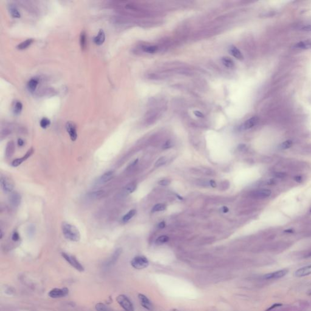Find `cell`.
<instances>
[{
	"mask_svg": "<svg viewBox=\"0 0 311 311\" xmlns=\"http://www.w3.org/2000/svg\"><path fill=\"white\" fill-rule=\"evenodd\" d=\"M61 229L64 237L67 240L74 242H78L80 241V233L78 229L74 226L66 222H64L62 224Z\"/></svg>",
	"mask_w": 311,
	"mask_h": 311,
	"instance_id": "obj_1",
	"label": "cell"
},
{
	"mask_svg": "<svg viewBox=\"0 0 311 311\" xmlns=\"http://www.w3.org/2000/svg\"><path fill=\"white\" fill-rule=\"evenodd\" d=\"M131 264L134 269L140 270L145 269L148 266L149 261L145 257L137 256L132 260Z\"/></svg>",
	"mask_w": 311,
	"mask_h": 311,
	"instance_id": "obj_2",
	"label": "cell"
},
{
	"mask_svg": "<svg viewBox=\"0 0 311 311\" xmlns=\"http://www.w3.org/2000/svg\"><path fill=\"white\" fill-rule=\"evenodd\" d=\"M62 257L64 258V260L69 264L71 266H72L74 269L77 270L78 271L82 272L85 271L83 266L79 263V261L76 259V258L72 255H70L66 253H62Z\"/></svg>",
	"mask_w": 311,
	"mask_h": 311,
	"instance_id": "obj_3",
	"label": "cell"
},
{
	"mask_svg": "<svg viewBox=\"0 0 311 311\" xmlns=\"http://www.w3.org/2000/svg\"><path fill=\"white\" fill-rule=\"evenodd\" d=\"M117 302L125 311H134V307L130 299L125 295H119L116 298Z\"/></svg>",
	"mask_w": 311,
	"mask_h": 311,
	"instance_id": "obj_4",
	"label": "cell"
},
{
	"mask_svg": "<svg viewBox=\"0 0 311 311\" xmlns=\"http://www.w3.org/2000/svg\"><path fill=\"white\" fill-rule=\"evenodd\" d=\"M0 183L2 190L5 192H11L15 187V184L12 179L5 176L1 175Z\"/></svg>",
	"mask_w": 311,
	"mask_h": 311,
	"instance_id": "obj_5",
	"label": "cell"
},
{
	"mask_svg": "<svg viewBox=\"0 0 311 311\" xmlns=\"http://www.w3.org/2000/svg\"><path fill=\"white\" fill-rule=\"evenodd\" d=\"M69 294V289L66 288H55L49 291L48 295L52 299H58L66 297Z\"/></svg>",
	"mask_w": 311,
	"mask_h": 311,
	"instance_id": "obj_6",
	"label": "cell"
},
{
	"mask_svg": "<svg viewBox=\"0 0 311 311\" xmlns=\"http://www.w3.org/2000/svg\"><path fill=\"white\" fill-rule=\"evenodd\" d=\"M66 130L72 141L76 140L77 138V126L73 122L69 121L66 123Z\"/></svg>",
	"mask_w": 311,
	"mask_h": 311,
	"instance_id": "obj_7",
	"label": "cell"
},
{
	"mask_svg": "<svg viewBox=\"0 0 311 311\" xmlns=\"http://www.w3.org/2000/svg\"><path fill=\"white\" fill-rule=\"evenodd\" d=\"M138 299L140 302L141 305L147 310L149 311H153V306L151 301L143 294H139L138 295Z\"/></svg>",
	"mask_w": 311,
	"mask_h": 311,
	"instance_id": "obj_8",
	"label": "cell"
},
{
	"mask_svg": "<svg viewBox=\"0 0 311 311\" xmlns=\"http://www.w3.org/2000/svg\"><path fill=\"white\" fill-rule=\"evenodd\" d=\"M288 272V270L287 269H283L280 270L273 273L268 274L263 277L264 279L266 280H271V279H278L281 278L283 277H285Z\"/></svg>",
	"mask_w": 311,
	"mask_h": 311,
	"instance_id": "obj_9",
	"label": "cell"
},
{
	"mask_svg": "<svg viewBox=\"0 0 311 311\" xmlns=\"http://www.w3.org/2000/svg\"><path fill=\"white\" fill-rule=\"evenodd\" d=\"M271 191L268 189H261L256 190L252 193V196L256 199H265L269 197Z\"/></svg>",
	"mask_w": 311,
	"mask_h": 311,
	"instance_id": "obj_10",
	"label": "cell"
},
{
	"mask_svg": "<svg viewBox=\"0 0 311 311\" xmlns=\"http://www.w3.org/2000/svg\"><path fill=\"white\" fill-rule=\"evenodd\" d=\"M122 250L120 248H119V249H116L115 251V252L113 253V254L112 255V256L111 257V258L105 263V266L109 267V266H112L114 264H115L116 262L119 259V257L120 256V255L122 254Z\"/></svg>",
	"mask_w": 311,
	"mask_h": 311,
	"instance_id": "obj_11",
	"label": "cell"
},
{
	"mask_svg": "<svg viewBox=\"0 0 311 311\" xmlns=\"http://www.w3.org/2000/svg\"><path fill=\"white\" fill-rule=\"evenodd\" d=\"M33 149L32 148H31L29 150H28V151L26 153V154L23 157L14 160L12 163V166L14 167H16L20 165L24 161H26V159L29 158V157L31 156V155L33 154Z\"/></svg>",
	"mask_w": 311,
	"mask_h": 311,
	"instance_id": "obj_12",
	"label": "cell"
},
{
	"mask_svg": "<svg viewBox=\"0 0 311 311\" xmlns=\"http://www.w3.org/2000/svg\"><path fill=\"white\" fill-rule=\"evenodd\" d=\"M311 274V265L300 268L295 272V276L297 277H303Z\"/></svg>",
	"mask_w": 311,
	"mask_h": 311,
	"instance_id": "obj_13",
	"label": "cell"
},
{
	"mask_svg": "<svg viewBox=\"0 0 311 311\" xmlns=\"http://www.w3.org/2000/svg\"><path fill=\"white\" fill-rule=\"evenodd\" d=\"M114 173L113 171H109L106 173H105L103 175H102L99 178H98V183L102 184H105L110 181L114 177Z\"/></svg>",
	"mask_w": 311,
	"mask_h": 311,
	"instance_id": "obj_14",
	"label": "cell"
},
{
	"mask_svg": "<svg viewBox=\"0 0 311 311\" xmlns=\"http://www.w3.org/2000/svg\"><path fill=\"white\" fill-rule=\"evenodd\" d=\"M105 195V192L103 190H99L97 191H94L89 193L87 195L88 198L91 200H97L102 198Z\"/></svg>",
	"mask_w": 311,
	"mask_h": 311,
	"instance_id": "obj_15",
	"label": "cell"
},
{
	"mask_svg": "<svg viewBox=\"0 0 311 311\" xmlns=\"http://www.w3.org/2000/svg\"><path fill=\"white\" fill-rule=\"evenodd\" d=\"M94 42L96 45H102L105 41V33L103 29H100L98 34L94 38Z\"/></svg>",
	"mask_w": 311,
	"mask_h": 311,
	"instance_id": "obj_16",
	"label": "cell"
},
{
	"mask_svg": "<svg viewBox=\"0 0 311 311\" xmlns=\"http://www.w3.org/2000/svg\"><path fill=\"white\" fill-rule=\"evenodd\" d=\"M9 201H10V204L13 206L18 207L21 203V198L19 193H18L16 192H14L11 194L10 198H9Z\"/></svg>",
	"mask_w": 311,
	"mask_h": 311,
	"instance_id": "obj_17",
	"label": "cell"
},
{
	"mask_svg": "<svg viewBox=\"0 0 311 311\" xmlns=\"http://www.w3.org/2000/svg\"><path fill=\"white\" fill-rule=\"evenodd\" d=\"M258 119L257 117H252L251 119L246 120L243 125L244 130H249L255 126L258 123Z\"/></svg>",
	"mask_w": 311,
	"mask_h": 311,
	"instance_id": "obj_18",
	"label": "cell"
},
{
	"mask_svg": "<svg viewBox=\"0 0 311 311\" xmlns=\"http://www.w3.org/2000/svg\"><path fill=\"white\" fill-rule=\"evenodd\" d=\"M294 48L297 49H311V41L307 40L300 41L294 46Z\"/></svg>",
	"mask_w": 311,
	"mask_h": 311,
	"instance_id": "obj_19",
	"label": "cell"
},
{
	"mask_svg": "<svg viewBox=\"0 0 311 311\" xmlns=\"http://www.w3.org/2000/svg\"><path fill=\"white\" fill-rule=\"evenodd\" d=\"M38 83L39 80L37 78H31L27 83V88L29 91H30V92L35 91L38 85Z\"/></svg>",
	"mask_w": 311,
	"mask_h": 311,
	"instance_id": "obj_20",
	"label": "cell"
},
{
	"mask_svg": "<svg viewBox=\"0 0 311 311\" xmlns=\"http://www.w3.org/2000/svg\"><path fill=\"white\" fill-rule=\"evenodd\" d=\"M80 44L81 49L84 50L86 49L87 47V37L86 33L85 30L81 31L80 35Z\"/></svg>",
	"mask_w": 311,
	"mask_h": 311,
	"instance_id": "obj_21",
	"label": "cell"
},
{
	"mask_svg": "<svg viewBox=\"0 0 311 311\" xmlns=\"http://www.w3.org/2000/svg\"><path fill=\"white\" fill-rule=\"evenodd\" d=\"M9 12L11 16L15 18H19L21 17V13L16 5L12 4L9 5Z\"/></svg>",
	"mask_w": 311,
	"mask_h": 311,
	"instance_id": "obj_22",
	"label": "cell"
},
{
	"mask_svg": "<svg viewBox=\"0 0 311 311\" xmlns=\"http://www.w3.org/2000/svg\"><path fill=\"white\" fill-rule=\"evenodd\" d=\"M230 52L232 54V55L234 57H235L237 59L240 60L243 59V55L242 53L237 47H236L235 46H232L230 49Z\"/></svg>",
	"mask_w": 311,
	"mask_h": 311,
	"instance_id": "obj_23",
	"label": "cell"
},
{
	"mask_svg": "<svg viewBox=\"0 0 311 311\" xmlns=\"http://www.w3.org/2000/svg\"><path fill=\"white\" fill-rule=\"evenodd\" d=\"M33 42V40L32 39V38H29V39H27L26 40L21 42V43H19L17 46H16V48L18 49V50H24L26 48H27L29 46L31 45V44Z\"/></svg>",
	"mask_w": 311,
	"mask_h": 311,
	"instance_id": "obj_24",
	"label": "cell"
},
{
	"mask_svg": "<svg viewBox=\"0 0 311 311\" xmlns=\"http://www.w3.org/2000/svg\"><path fill=\"white\" fill-rule=\"evenodd\" d=\"M22 109V104L21 102L17 101L15 102L13 108V112L15 115H19Z\"/></svg>",
	"mask_w": 311,
	"mask_h": 311,
	"instance_id": "obj_25",
	"label": "cell"
},
{
	"mask_svg": "<svg viewBox=\"0 0 311 311\" xmlns=\"http://www.w3.org/2000/svg\"><path fill=\"white\" fill-rule=\"evenodd\" d=\"M14 144H13V142L10 141V142H9L8 143H7V147H6V151H5V154H6V156L7 157H10L13 152H14Z\"/></svg>",
	"mask_w": 311,
	"mask_h": 311,
	"instance_id": "obj_26",
	"label": "cell"
},
{
	"mask_svg": "<svg viewBox=\"0 0 311 311\" xmlns=\"http://www.w3.org/2000/svg\"><path fill=\"white\" fill-rule=\"evenodd\" d=\"M136 211L135 210H131L129 212H128L125 215L123 216L122 218V221L123 223H127L128 222L131 218H133V216L136 215Z\"/></svg>",
	"mask_w": 311,
	"mask_h": 311,
	"instance_id": "obj_27",
	"label": "cell"
},
{
	"mask_svg": "<svg viewBox=\"0 0 311 311\" xmlns=\"http://www.w3.org/2000/svg\"><path fill=\"white\" fill-rule=\"evenodd\" d=\"M222 62L225 66L229 68H232L234 66V61L229 57H223L222 58Z\"/></svg>",
	"mask_w": 311,
	"mask_h": 311,
	"instance_id": "obj_28",
	"label": "cell"
},
{
	"mask_svg": "<svg viewBox=\"0 0 311 311\" xmlns=\"http://www.w3.org/2000/svg\"><path fill=\"white\" fill-rule=\"evenodd\" d=\"M136 187L137 185L135 183L129 184L124 188V192L126 194L132 193L136 189Z\"/></svg>",
	"mask_w": 311,
	"mask_h": 311,
	"instance_id": "obj_29",
	"label": "cell"
},
{
	"mask_svg": "<svg viewBox=\"0 0 311 311\" xmlns=\"http://www.w3.org/2000/svg\"><path fill=\"white\" fill-rule=\"evenodd\" d=\"M142 49L147 53L154 54L157 50L158 48L156 46H145L142 47Z\"/></svg>",
	"mask_w": 311,
	"mask_h": 311,
	"instance_id": "obj_30",
	"label": "cell"
},
{
	"mask_svg": "<svg viewBox=\"0 0 311 311\" xmlns=\"http://www.w3.org/2000/svg\"><path fill=\"white\" fill-rule=\"evenodd\" d=\"M169 241V237L167 235H162L156 240V244L157 245H161L167 243Z\"/></svg>",
	"mask_w": 311,
	"mask_h": 311,
	"instance_id": "obj_31",
	"label": "cell"
},
{
	"mask_svg": "<svg viewBox=\"0 0 311 311\" xmlns=\"http://www.w3.org/2000/svg\"><path fill=\"white\" fill-rule=\"evenodd\" d=\"M40 126L43 128V129H46L47 128L48 126H50V121L49 119L46 118V117H43L41 119V120H40Z\"/></svg>",
	"mask_w": 311,
	"mask_h": 311,
	"instance_id": "obj_32",
	"label": "cell"
},
{
	"mask_svg": "<svg viewBox=\"0 0 311 311\" xmlns=\"http://www.w3.org/2000/svg\"><path fill=\"white\" fill-rule=\"evenodd\" d=\"M165 208H166L165 205H164L163 204H158L153 207L151 212L154 213V212H157L164 211L165 209Z\"/></svg>",
	"mask_w": 311,
	"mask_h": 311,
	"instance_id": "obj_33",
	"label": "cell"
},
{
	"mask_svg": "<svg viewBox=\"0 0 311 311\" xmlns=\"http://www.w3.org/2000/svg\"><path fill=\"white\" fill-rule=\"evenodd\" d=\"M292 144H293V142H292V140H286L285 142H283L280 145V148L282 149V150L288 149V148H291L292 147Z\"/></svg>",
	"mask_w": 311,
	"mask_h": 311,
	"instance_id": "obj_34",
	"label": "cell"
},
{
	"mask_svg": "<svg viewBox=\"0 0 311 311\" xmlns=\"http://www.w3.org/2000/svg\"><path fill=\"white\" fill-rule=\"evenodd\" d=\"M95 309L97 311H108L106 307L102 303H98L95 306Z\"/></svg>",
	"mask_w": 311,
	"mask_h": 311,
	"instance_id": "obj_35",
	"label": "cell"
},
{
	"mask_svg": "<svg viewBox=\"0 0 311 311\" xmlns=\"http://www.w3.org/2000/svg\"><path fill=\"white\" fill-rule=\"evenodd\" d=\"M167 161V159L165 157H161L156 163V165L155 166L156 167H160V166H162V165L165 164V162Z\"/></svg>",
	"mask_w": 311,
	"mask_h": 311,
	"instance_id": "obj_36",
	"label": "cell"
},
{
	"mask_svg": "<svg viewBox=\"0 0 311 311\" xmlns=\"http://www.w3.org/2000/svg\"><path fill=\"white\" fill-rule=\"evenodd\" d=\"M158 184L162 186H167L170 184V181L168 179H162L159 181Z\"/></svg>",
	"mask_w": 311,
	"mask_h": 311,
	"instance_id": "obj_37",
	"label": "cell"
},
{
	"mask_svg": "<svg viewBox=\"0 0 311 311\" xmlns=\"http://www.w3.org/2000/svg\"><path fill=\"white\" fill-rule=\"evenodd\" d=\"M19 235L18 233L16 232H14L12 236V240L13 241H18L19 240Z\"/></svg>",
	"mask_w": 311,
	"mask_h": 311,
	"instance_id": "obj_38",
	"label": "cell"
},
{
	"mask_svg": "<svg viewBox=\"0 0 311 311\" xmlns=\"http://www.w3.org/2000/svg\"><path fill=\"white\" fill-rule=\"evenodd\" d=\"M300 29L304 31H311V24L308 25H305L300 27Z\"/></svg>",
	"mask_w": 311,
	"mask_h": 311,
	"instance_id": "obj_39",
	"label": "cell"
},
{
	"mask_svg": "<svg viewBox=\"0 0 311 311\" xmlns=\"http://www.w3.org/2000/svg\"><path fill=\"white\" fill-rule=\"evenodd\" d=\"M286 176V173H282V172H278L275 174V177L278 178H285Z\"/></svg>",
	"mask_w": 311,
	"mask_h": 311,
	"instance_id": "obj_40",
	"label": "cell"
},
{
	"mask_svg": "<svg viewBox=\"0 0 311 311\" xmlns=\"http://www.w3.org/2000/svg\"><path fill=\"white\" fill-rule=\"evenodd\" d=\"M171 146H172V143L171 142V141H170V140H168V141H167V142L164 144V145L163 148H164V149H168V148H170V147H171Z\"/></svg>",
	"mask_w": 311,
	"mask_h": 311,
	"instance_id": "obj_41",
	"label": "cell"
},
{
	"mask_svg": "<svg viewBox=\"0 0 311 311\" xmlns=\"http://www.w3.org/2000/svg\"><path fill=\"white\" fill-rule=\"evenodd\" d=\"M194 114H195L196 117H199V118H203V117H204V114H203L201 112H200V111H194Z\"/></svg>",
	"mask_w": 311,
	"mask_h": 311,
	"instance_id": "obj_42",
	"label": "cell"
},
{
	"mask_svg": "<svg viewBox=\"0 0 311 311\" xmlns=\"http://www.w3.org/2000/svg\"><path fill=\"white\" fill-rule=\"evenodd\" d=\"M282 305V304H275V305H274L273 306H271V308H269L268 309H267V310H266V311H271V310L273 309L274 308H276V307H279V306H281Z\"/></svg>",
	"mask_w": 311,
	"mask_h": 311,
	"instance_id": "obj_43",
	"label": "cell"
},
{
	"mask_svg": "<svg viewBox=\"0 0 311 311\" xmlns=\"http://www.w3.org/2000/svg\"><path fill=\"white\" fill-rule=\"evenodd\" d=\"M24 142L23 140H22L21 139H18V146L22 147V146L24 145Z\"/></svg>",
	"mask_w": 311,
	"mask_h": 311,
	"instance_id": "obj_44",
	"label": "cell"
},
{
	"mask_svg": "<svg viewBox=\"0 0 311 311\" xmlns=\"http://www.w3.org/2000/svg\"><path fill=\"white\" fill-rule=\"evenodd\" d=\"M165 227V222H164V221H162V222L160 223L159 224V225H158V227H159V229H163V228H164Z\"/></svg>",
	"mask_w": 311,
	"mask_h": 311,
	"instance_id": "obj_45",
	"label": "cell"
},
{
	"mask_svg": "<svg viewBox=\"0 0 311 311\" xmlns=\"http://www.w3.org/2000/svg\"><path fill=\"white\" fill-rule=\"evenodd\" d=\"M275 181L274 179H269V180H268L267 181L266 184H268V185H272V184H275Z\"/></svg>",
	"mask_w": 311,
	"mask_h": 311,
	"instance_id": "obj_46",
	"label": "cell"
},
{
	"mask_svg": "<svg viewBox=\"0 0 311 311\" xmlns=\"http://www.w3.org/2000/svg\"><path fill=\"white\" fill-rule=\"evenodd\" d=\"M209 184H210V185L212 186L213 188L216 187V183H215V182L214 181H210Z\"/></svg>",
	"mask_w": 311,
	"mask_h": 311,
	"instance_id": "obj_47",
	"label": "cell"
},
{
	"mask_svg": "<svg viewBox=\"0 0 311 311\" xmlns=\"http://www.w3.org/2000/svg\"><path fill=\"white\" fill-rule=\"evenodd\" d=\"M221 211L223 212V213H227L229 212V209L226 207V206H224L223 207V208L221 209Z\"/></svg>",
	"mask_w": 311,
	"mask_h": 311,
	"instance_id": "obj_48",
	"label": "cell"
},
{
	"mask_svg": "<svg viewBox=\"0 0 311 311\" xmlns=\"http://www.w3.org/2000/svg\"><path fill=\"white\" fill-rule=\"evenodd\" d=\"M295 180L297 181L298 182H300V181L302 180V178L301 177H296Z\"/></svg>",
	"mask_w": 311,
	"mask_h": 311,
	"instance_id": "obj_49",
	"label": "cell"
},
{
	"mask_svg": "<svg viewBox=\"0 0 311 311\" xmlns=\"http://www.w3.org/2000/svg\"><path fill=\"white\" fill-rule=\"evenodd\" d=\"M285 232H288V233H292V232H293V231H292V230H285Z\"/></svg>",
	"mask_w": 311,
	"mask_h": 311,
	"instance_id": "obj_50",
	"label": "cell"
},
{
	"mask_svg": "<svg viewBox=\"0 0 311 311\" xmlns=\"http://www.w3.org/2000/svg\"><path fill=\"white\" fill-rule=\"evenodd\" d=\"M170 311H179V310H178V309H171V310H170Z\"/></svg>",
	"mask_w": 311,
	"mask_h": 311,
	"instance_id": "obj_51",
	"label": "cell"
},
{
	"mask_svg": "<svg viewBox=\"0 0 311 311\" xmlns=\"http://www.w3.org/2000/svg\"><path fill=\"white\" fill-rule=\"evenodd\" d=\"M308 257H311V253L308 255Z\"/></svg>",
	"mask_w": 311,
	"mask_h": 311,
	"instance_id": "obj_52",
	"label": "cell"
},
{
	"mask_svg": "<svg viewBox=\"0 0 311 311\" xmlns=\"http://www.w3.org/2000/svg\"></svg>",
	"mask_w": 311,
	"mask_h": 311,
	"instance_id": "obj_53",
	"label": "cell"
}]
</instances>
